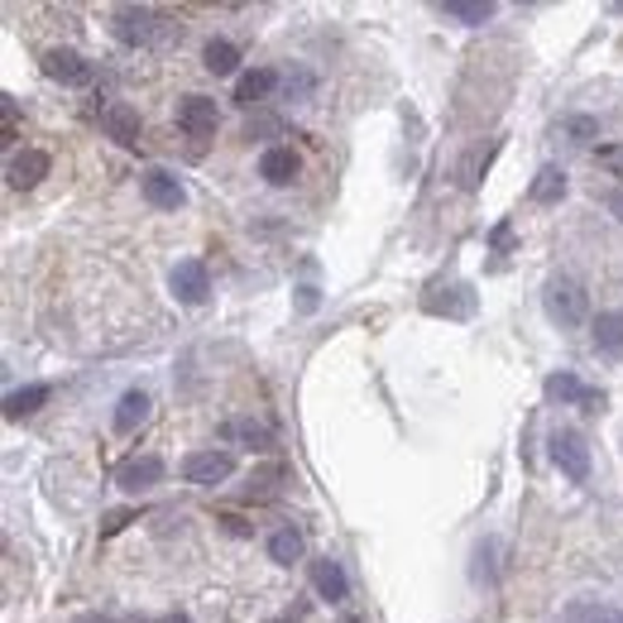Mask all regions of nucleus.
<instances>
[{
	"label": "nucleus",
	"mask_w": 623,
	"mask_h": 623,
	"mask_svg": "<svg viewBox=\"0 0 623 623\" xmlns=\"http://www.w3.org/2000/svg\"><path fill=\"white\" fill-rule=\"evenodd\" d=\"M111 34L121 39L125 49H149V43L173 34V24L149 6H115L111 10Z\"/></svg>",
	"instance_id": "f257e3e1"
},
{
	"label": "nucleus",
	"mask_w": 623,
	"mask_h": 623,
	"mask_svg": "<svg viewBox=\"0 0 623 623\" xmlns=\"http://www.w3.org/2000/svg\"><path fill=\"white\" fill-rule=\"evenodd\" d=\"M542 308L561 331H575L590 316V298L571 273H557V279H547V288H542Z\"/></svg>",
	"instance_id": "f03ea898"
},
{
	"label": "nucleus",
	"mask_w": 623,
	"mask_h": 623,
	"mask_svg": "<svg viewBox=\"0 0 623 623\" xmlns=\"http://www.w3.org/2000/svg\"><path fill=\"white\" fill-rule=\"evenodd\" d=\"M552 460H557V470L567 475L571 485L590 480V446H585V437L575 427H557L552 432Z\"/></svg>",
	"instance_id": "7ed1b4c3"
},
{
	"label": "nucleus",
	"mask_w": 623,
	"mask_h": 623,
	"mask_svg": "<svg viewBox=\"0 0 623 623\" xmlns=\"http://www.w3.org/2000/svg\"><path fill=\"white\" fill-rule=\"evenodd\" d=\"M230 475H236V451H193L183 460V480L187 485H201V489H211V485H226Z\"/></svg>",
	"instance_id": "20e7f679"
},
{
	"label": "nucleus",
	"mask_w": 623,
	"mask_h": 623,
	"mask_svg": "<svg viewBox=\"0 0 623 623\" xmlns=\"http://www.w3.org/2000/svg\"><path fill=\"white\" fill-rule=\"evenodd\" d=\"M168 288H173V298H178L183 308H201L207 293H211V273H207L201 259H183V264H173Z\"/></svg>",
	"instance_id": "39448f33"
},
{
	"label": "nucleus",
	"mask_w": 623,
	"mask_h": 623,
	"mask_svg": "<svg viewBox=\"0 0 623 623\" xmlns=\"http://www.w3.org/2000/svg\"><path fill=\"white\" fill-rule=\"evenodd\" d=\"M43 72H49L53 82H63V86H92L96 82V68L86 63L82 53H72V49H49L43 53Z\"/></svg>",
	"instance_id": "423d86ee"
},
{
	"label": "nucleus",
	"mask_w": 623,
	"mask_h": 623,
	"mask_svg": "<svg viewBox=\"0 0 623 623\" xmlns=\"http://www.w3.org/2000/svg\"><path fill=\"white\" fill-rule=\"evenodd\" d=\"M178 125L193 139H211L216 129H221V111H216L211 96H183L178 101Z\"/></svg>",
	"instance_id": "0eeeda50"
},
{
	"label": "nucleus",
	"mask_w": 623,
	"mask_h": 623,
	"mask_svg": "<svg viewBox=\"0 0 623 623\" xmlns=\"http://www.w3.org/2000/svg\"><path fill=\"white\" fill-rule=\"evenodd\" d=\"M139 193H144V201H149V207H158V211H178L183 201H187V193H183V183L173 178L168 168H149L139 178Z\"/></svg>",
	"instance_id": "6e6552de"
},
{
	"label": "nucleus",
	"mask_w": 623,
	"mask_h": 623,
	"mask_svg": "<svg viewBox=\"0 0 623 623\" xmlns=\"http://www.w3.org/2000/svg\"><path fill=\"white\" fill-rule=\"evenodd\" d=\"M164 480V460L158 456H129L121 460V470H115V485L125 489V495H144V489H154Z\"/></svg>",
	"instance_id": "1a4fd4ad"
},
{
	"label": "nucleus",
	"mask_w": 623,
	"mask_h": 623,
	"mask_svg": "<svg viewBox=\"0 0 623 623\" xmlns=\"http://www.w3.org/2000/svg\"><path fill=\"white\" fill-rule=\"evenodd\" d=\"M101 129H106L115 144L135 149V144H139V111L125 106V101H111V106H101Z\"/></svg>",
	"instance_id": "9d476101"
},
{
	"label": "nucleus",
	"mask_w": 623,
	"mask_h": 623,
	"mask_svg": "<svg viewBox=\"0 0 623 623\" xmlns=\"http://www.w3.org/2000/svg\"><path fill=\"white\" fill-rule=\"evenodd\" d=\"M6 178L10 187H39L43 178H49V154L43 149H20V154H10V164H6Z\"/></svg>",
	"instance_id": "9b49d317"
},
{
	"label": "nucleus",
	"mask_w": 623,
	"mask_h": 623,
	"mask_svg": "<svg viewBox=\"0 0 623 623\" xmlns=\"http://www.w3.org/2000/svg\"><path fill=\"white\" fill-rule=\"evenodd\" d=\"M298 168H302V158L288 149V144H273V149L259 154V178H264L269 187H288L298 178Z\"/></svg>",
	"instance_id": "f8f14e48"
},
{
	"label": "nucleus",
	"mask_w": 623,
	"mask_h": 623,
	"mask_svg": "<svg viewBox=\"0 0 623 623\" xmlns=\"http://www.w3.org/2000/svg\"><path fill=\"white\" fill-rule=\"evenodd\" d=\"M542 388H547V398H552V403H567V408H590V403H600V394H595V388H585V384L575 380L571 370L552 374V380H547Z\"/></svg>",
	"instance_id": "ddd939ff"
},
{
	"label": "nucleus",
	"mask_w": 623,
	"mask_h": 623,
	"mask_svg": "<svg viewBox=\"0 0 623 623\" xmlns=\"http://www.w3.org/2000/svg\"><path fill=\"white\" fill-rule=\"evenodd\" d=\"M312 590H316V595H322V600L341 604V600H345V590H351V585H345V571H341V561H331V557H316V561H312Z\"/></svg>",
	"instance_id": "4468645a"
},
{
	"label": "nucleus",
	"mask_w": 623,
	"mask_h": 623,
	"mask_svg": "<svg viewBox=\"0 0 623 623\" xmlns=\"http://www.w3.org/2000/svg\"><path fill=\"white\" fill-rule=\"evenodd\" d=\"M273 86H279V72L273 68H255V72H245V77L236 82V106H259Z\"/></svg>",
	"instance_id": "2eb2a0df"
},
{
	"label": "nucleus",
	"mask_w": 623,
	"mask_h": 623,
	"mask_svg": "<svg viewBox=\"0 0 623 623\" xmlns=\"http://www.w3.org/2000/svg\"><path fill=\"white\" fill-rule=\"evenodd\" d=\"M528 197L538 201V207H557L561 197H567V173H561L557 164H547V168H538V178H532V187H528Z\"/></svg>",
	"instance_id": "dca6fc26"
},
{
	"label": "nucleus",
	"mask_w": 623,
	"mask_h": 623,
	"mask_svg": "<svg viewBox=\"0 0 623 623\" xmlns=\"http://www.w3.org/2000/svg\"><path fill=\"white\" fill-rule=\"evenodd\" d=\"M144 417H149V394H144V388L121 394V403H115V432H135Z\"/></svg>",
	"instance_id": "f3484780"
},
{
	"label": "nucleus",
	"mask_w": 623,
	"mask_h": 623,
	"mask_svg": "<svg viewBox=\"0 0 623 623\" xmlns=\"http://www.w3.org/2000/svg\"><path fill=\"white\" fill-rule=\"evenodd\" d=\"M201 63H207V72H216V77H230V72L240 68V49L230 39H207V49H201Z\"/></svg>",
	"instance_id": "a211bd4d"
},
{
	"label": "nucleus",
	"mask_w": 623,
	"mask_h": 623,
	"mask_svg": "<svg viewBox=\"0 0 623 623\" xmlns=\"http://www.w3.org/2000/svg\"><path fill=\"white\" fill-rule=\"evenodd\" d=\"M43 403H49V384H24V388H14V394H6V417H29V413H39Z\"/></svg>",
	"instance_id": "6ab92c4d"
},
{
	"label": "nucleus",
	"mask_w": 623,
	"mask_h": 623,
	"mask_svg": "<svg viewBox=\"0 0 623 623\" xmlns=\"http://www.w3.org/2000/svg\"><path fill=\"white\" fill-rule=\"evenodd\" d=\"M595 351L619 355L623 351V312H600L595 316Z\"/></svg>",
	"instance_id": "aec40b11"
},
{
	"label": "nucleus",
	"mask_w": 623,
	"mask_h": 623,
	"mask_svg": "<svg viewBox=\"0 0 623 623\" xmlns=\"http://www.w3.org/2000/svg\"><path fill=\"white\" fill-rule=\"evenodd\" d=\"M442 14L446 20H456V24H485V20H495V6L489 0H446L442 6Z\"/></svg>",
	"instance_id": "412c9836"
},
{
	"label": "nucleus",
	"mask_w": 623,
	"mask_h": 623,
	"mask_svg": "<svg viewBox=\"0 0 623 623\" xmlns=\"http://www.w3.org/2000/svg\"><path fill=\"white\" fill-rule=\"evenodd\" d=\"M269 557L279 561V567H293V561L302 557V532L298 528H279L269 538Z\"/></svg>",
	"instance_id": "4be33fe9"
},
{
	"label": "nucleus",
	"mask_w": 623,
	"mask_h": 623,
	"mask_svg": "<svg viewBox=\"0 0 623 623\" xmlns=\"http://www.w3.org/2000/svg\"><path fill=\"white\" fill-rule=\"evenodd\" d=\"M226 437H236V442H245V446H255V451H269V446H273V432H269L264 423H230V427H226Z\"/></svg>",
	"instance_id": "5701e85b"
},
{
	"label": "nucleus",
	"mask_w": 623,
	"mask_h": 623,
	"mask_svg": "<svg viewBox=\"0 0 623 623\" xmlns=\"http://www.w3.org/2000/svg\"><path fill=\"white\" fill-rule=\"evenodd\" d=\"M139 518V509H115V513H106V523H101V538H115V532H125L129 523Z\"/></svg>",
	"instance_id": "b1692460"
},
{
	"label": "nucleus",
	"mask_w": 623,
	"mask_h": 623,
	"mask_svg": "<svg viewBox=\"0 0 623 623\" xmlns=\"http://www.w3.org/2000/svg\"><path fill=\"white\" fill-rule=\"evenodd\" d=\"M14 125H20V106H14V96H6V139H14Z\"/></svg>",
	"instance_id": "393cba45"
},
{
	"label": "nucleus",
	"mask_w": 623,
	"mask_h": 623,
	"mask_svg": "<svg viewBox=\"0 0 623 623\" xmlns=\"http://www.w3.org/2000/svg\"><path fill=\"white\" fill-rule=\"evenodd\" d=\"M82 623H125V619H82ZM149 623H187L183 614H168V619H149Z\"/></svg>",
	"instance_id": "a878e982"
},
{
	"label": "nucleus",
	"mask_w": 623,
	"mask_h": 623,
	"mask_svg": "<svg viewBox=\"0 0 623 623\" xmlns=\"http://www.w3.org/2000/svg\"><path fill=\"white\" fill-rule=\"evenodd\" d=\"M604 201H610V211L619 216V221H623V187H614V193L610 197H604Z\"/></svg>",
	"instance_id": "bb28decb"
},
{
	"label": "nucleus",
	"mask_w": 623,
	"mask_h": 623,
	"mask_svg": "<svg viewBox=\"0 0 623 623\" xmlns=\"http://www.w3.org/2000/svg\"><path fill=\"white\" fill-rule=\"evenodd\" d=\"M298 308H302V312H312V308H316V288H302V298H298Z\"/></svg>",
	"instance_id": "cd10ccee"
},
{
	"label": "nucleus",
	"mask_w": 623,
	"mask_h": 623,
	"mask_svg": "<svg viewBox=\"0 0 623 623\" xmlns=\"http://www.w3.org/2000/svg\"><path fill=\"white\" fill-rule=\"evenodd\" d=\"M604 623H623V614H610V619H604Z\"/></svg>",
	"instance_id": "c85d7f7f"
}]
</instances>
